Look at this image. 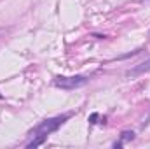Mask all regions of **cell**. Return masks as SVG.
I'll return each instance as SVG.
<instances>
[{
    "mask_svg": "<svg viewBox=\"0 0 150 149\" xmlns=\"http://www.w3.org/2000/svg\"><path fill=\"white\" fill-rule=\"evenodd\" d=\"M67 117H68V116H56V117H51V119L42 121L37 126V130H35V137H37V139H35L33 142H30L28 148H37V146H40L47 135H51L52 132H56V130L67 121Z\"/></svg>",
    "mask_w": 150,
    "mask_h": 149,
    "instance_id": "6da1fadb",
    "label": "cell"
},
{
    "mask_svg": "<svg viewBox=\"0 0 150 149\" xmlns=\"http://www.w3.org/2000/svg\"><path fill=\"white\" fill-rule=\"evenodd\" d=\"M89 82V77L86 75H72V77H56L54 84L58 88H63V90H75V88H82Z\"/></svg>",
    "mask_w": 150,
    "mask_h": 149,
    "instance_id": "7a4b0ae2",
    "label": "cell"
},
{
    "mask_svg": "<svg viewBox=\"0 0 150 149\" xmlns=\"http://www.w3.org/2000/svg\"><path fill=\"white\" fill-rule=\"evenodd\" d=\"M149 70H150V58L147 60V62L140 63L138 67H134V69L129 72V75H138V74H143V72H149Z\"/></svg>",
    "mask_w": 150,
    "mask_h": 149,
    "instance_id": "3957f363",
    "label": "cell"
},
{
    "mask_svg": "<svg viewBox=\"0 0 150 149\" xmlns=\"http://www.w3.org/2000/svg\"><path fill=\"white\" fill-rule=\"evenodd\" d=\"M134 133L133 132H122V140H133Z\"/></svg>",
    "mask_w": 150,
    "mask_h": 149,
    "instance_id": "277c9868",
    "label": "cell"
},
{
    "mask_svg": "<svg viewBox=\"0 0 150 149\" xmlns=\"http://www.w3.org/2000/svg\"><path fill=\"white\" fill-rule=\"evenodd\" d=\"M96 119H98V114L94 112V114H91V117H89V123H93V125H94V123H96Z\"/></svg>",
    "mask_w": 150,
    "mask_h": 149,
    "instance_id": "5b68a950",
    "label": "cell"
}]
</instances>
